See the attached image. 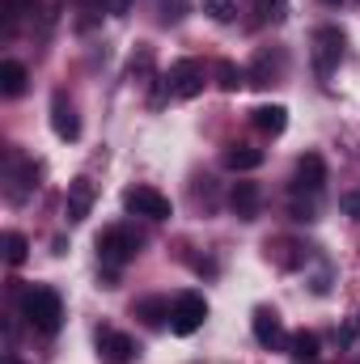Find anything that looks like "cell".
Wrapping results in <instances>:
<instances>
[{
	"mask_svg": "<svg viewBox=\"0 0 360 364\" xmlns=\"http://www.w3.org/2000/svg\"><path fill=\"white\" fill-rule=\"evenodd\" d=\"M17 305H21V318H26L38 335H60V326H64V301H60L55 288L30 284V288L21 292Z\"/></svg>",
	"mask_w": 360,
	"mask_h": 364,
	"instance_id": "1",
	"label": "cell"
},
{
	"mask_svg": "<svg viewBox=\"0 0 360 364\" xmlns=\"http://www.w3.org/2000/svg\"><path fill=\"white\" fill-rule=\"evenodd\" d=\"M140 233L136 229H127V225H110V229H102L97 233V259H102V267H110V272H119L123 263H132L136 255H140Z\"/></svg>",
	"mask_w": 360,
	"mask_h": 364,
	"instance_id": "2",
	"label": "cell"
},
{
	"mask_svg": "<svg viewBox=\"0 0 360 364\" xmlns=\"http://www.w3.org/2000/svg\"><path fill=\"white\" fill-rule=\"evenodd\" d=\"M38 174H43V166L34 157H26L21 149H13L9 161H4V195H9V203H26L38 191Z\"/></svg>",
	"mask_w": 360,
	"mask_h": 364,
	"instance_id": "3",
	"label": "cell"
},
{
	"mask_svg": "<svg viewBox=\"0 0 360 364\" xmlns=\"http://www.w3.org/2000/svg\"><path fill=\"white\" fill-rule=\"evenodd\" d=\"M162 85H166V97H174V102H191V97H199L203 85H208L203 64H199V60H179V64H170V73L162 77Z\"/></svg>",
	"mask_w": 360,
	"mask_h": 364,
	"instance_id": "4",
	"label": "cell"
},
{
	"mask_svg": "<svg viewBox=\"0 0 360 364\" xmlns=\"http://www.w3.org/2000/svg\"><path fill=\"white\" fill-rule=\"evenodd\" d=\"M314 73L327 81L335 68H339V60H344V47H348V38H344V30L339 26H318L314 30Z\"/></svg>",
	"mask_w": 360,
	"mask_h": 364,
	"instance_id": "5",
	"label": "cell"
},
{
	"mask_svg": "<svg viewBox=\"0 0 360 364\" xmlns=\"http://www.w3.org/2000/svg\"><path fill=\"white\" fill-rule=\"evenodd\" d=\"M123 208L132 216H144V220H170L174 216L170 195H162L157 186H127L123 191Z\"/></svg>",
	"mask_w": 360,
	"mask_h": 364,
	"instance_id": "6",
	"label": "cell"
},
{
	"mask_svg": "<svg viewBox=\"0 0 360 364\" xmlns=\"http://www.w3.org/2000/svg\"><path fill=\"white\" fill-rule=\"evenodd\" d=\"M208 318V301L199 292H179L174 296V314H170V331L174 335H195Z\"/></svg>",
	"mask_w": 360,
	"mask_h": 364,
	"instance_id": "7",
	"label": "cell"
},
{
	"mask_svg": "<svg viewBox=\"0 0 360 364\" xmlns=\"http://www.w3.org/2000/svg\"><path fill=\"white\" fill-rule=\"evenodd\" d=\"M97 352H102L110 364H132L136 356H140V343H136L132 335H123V331L102 326V331H97Z\"/></svg>",
	"mask_w": 360,
	"mask_h": 364,
	"instance_id": "8",
	"label": "cell"
},
{
	"mask_svg": "<svg viewBox=\"0 0 360 364\" xmlns=\"http://www.w3.org/2000/svg\"><path fill=\"white\" fill-rule=\"evenodd\" d=\"M322 186H327V161L318 153H305L292 174V195H318Z\"/></svg>",
	"mask_w": 360,
	"mask_h": 364,
	"instance_id": "9",
	"label": "cell"
},
{
	"mask_svg": "<svg viewBox=\"0 0 360 364\" xmlns=\"http://www.w3.org/2000/svg\"><path fill=\"white\" fill-rule=\"evenodd\" d=\"M93 199H97V186H93V178L77 174V178L68 182V199H64V212H68V220H73V225H81V220H85V216L93 212Z\"/></svg>",
	"mask_w": 360,
	"mask_h": 364,
	"instance_id": "10",
	"label": "cell"
},
{
	"mask_svg": "<svg viewBox=\"0 0 360 364\" xmlns=\"http://www.w3.org/2000/svg\"><path fill=\"white\" fill-rule=\"evenodd\" d=\"M250 326H255V339H259V348H271V352L288 348V335H284V322H280V314H275V309H255Z\"/></svg>",
	"mask_w": 360,
	"mask_h": 364,
	"instance_id": "11",
	"label": "cell"
},
{
	"mask_svg": "<svg viewBox=\"0 0 360 364\" xmlns=\"http://www.w3.org/2000/svg\"><path fill=\"white\" fill-rule=\"evenodd\" d=\"M51 127H55V136H60V140H68V144L81 136L77 110H73V102H68L64 93H51Z\"/></svg>",
	"mask_w": 360,
	"mask_h": 364,
	"instance_id": "12",
	"label": "cell"
},
{
	"mask_svg": "<svg viewBox=\"0 0 360 364\" xmlns=\"http://www.w3.org/2000/svg\"><path fill=\"white\" fill-rule=\"evenodd\" d=\"M221 161H225L229 174H250V170L263 166V149H255V144H229Z\"/></svg>",
	"mask_w": 360,
	"mask_h": 364,
	"instance_id": "13",
	"label": "cell"
},
{
	"mask_svg": "<svg viewBox=\"0 0 360 364\" xmlns=\"http://www.w3.org/2000/svg\"><path fill=\"white\" fill-rule=\"evenodd\" d=\"M229 208H233L242 220H255V216H259V186H255V182H233Z\"/></svg>",
	"mask_w": 360,
	"mask_h": 364,
	"instance_id": "14",
	"label": "cell"
},
{
	"mask_svg": "<svg viewBox=\"0 0 360 364\" xmlns=\"http://www.w3.org/2000/svg\"><path fill=\"white\" fill-rule=\"evenodd\" d=\"M318 352H322V339L314 335V331H297V335H288V356L301 364H314L318 360Z\"/></svg>",
	"mask_w": 360,
	"mask_h": 364,
	"instance_id": "15",
	"label": "cell"
},
{
	"mask_svg": "<svg viewBox=\"0 0 360 364\" xmlns=\"http://www.w3.org/2000/svg\"><path fill=\"white\" fill-rule=\"evenodd\" d=\"M26 81H30V73H26L21 60H4V64H0V93H4V97L26 93Z\"/></svg>",
	"mask_w": 360,
	"mask_h": 364,
	"instance_id": "16",
	"label": "cell"
},
{
	"mask_svg": "<svg viewBox=\"0 0 360 364\" xmlns=\"http://www.w3.org/2000/svg\"><path fill=\"white\" fill-rule=\"evenodd\" d=\"M250 119H255V127H259V132H268V136H280V132L288 127V106L271 102V106H259Z\"/></svg>",
	"mask_w": 360,
	"mask_h": 364,
	"instance_id": "17",
	"label": "cell"
},
{
	"mask_svg": "<svg viewBox=\"0 0 360 364\" xmlns=\"http://www.w3.org/2000/svg\"><path fill=\"white\" fill-rule=\"evenodd\" d=\"M275 73H280V51H259L255 64H250V73H246V81L250 85H271Z\"/></svg>",
	"mask_w": 360,
	"mask_h": 364,
	"instance_id": "18",
	"label": "cell"
},
{
	"mask_svg": "<svg viewBox=\"0 0 360 364\" xmlns=\"http://www.w3.org/2000/svg\"><path fill=\"white\" fill-rule=\"evenodd\" d=\"M136 314H140L149 326H162V322L174 314V305H170L166 296H144V301H136Z\"/></svg>",
	"mask_w": 360,
	"mask_h": 364,
	"instance_id": "19",
	"label": "cell"
},
{
	"mask_svg": "<svg viewBox=\"0 0 360 364\" xmlns=\"http://www.w3.org/2000/svg\"><path fill=\"white\" fill-rule=\"evenodd\" d=\"M212 73H216V85H221L225 93H238L242 85H246V68H238L233 60H216Z\"/></svg>",
	"mask_w": 360,
	"mask_h": 364,
	"instance_id": "20",
	"label": "cell"
},
{
	"mask_svg": "<svg viewBox=\"0 0 360 364\" xmlns=\"http://www.w3.org/2000/svg\"><path fill=\"white\" fill-rule=\"evenodd\" d=\"M0 246H4V263H9V267H21V263H26V255H30V242H26L21 233H13V229L0 237Z\"/></svg>",
	"mask_w": 360,
	"mask_h": 364,
	"instance_id": "21",
	"label": "cell"
},
{
	"mask_svg": "<svg viewBox=\"0 0 360 364\" xmlns=\"http://www.w3.org/2000/svg\"><path fill=\"white\" fill-rule=\"evenodd\" d=\"M38 9V0H4V17H9V30L21 21V17H30Z\"/></svg>",
	"mask_w": 360,
	"mask_h": 364,
	"instance_id": "22",
	"label": "cell"
},
{
	"mask_svg": "<svg viewBox=\"0 0 360 364\" xmlns=\"http://www.w3.org/2000/svg\"><path fill=\"white\" fill-rule=\"evenodd\" d=\"M203 13H208L212 21H229V17L238 13V0H203Z\"/></svg>",
	"mask_w": 360,
	"mask_h": 364,
	"instance_id": "23",
	"label": "cell"
},
{
	"mask_svg": "<svg viewBox=\"0 0 360 364\" xmlns=\"http://www.w3.org/2000/svg\"><path fill=\"white\" fill-rule=\"evenodd\" d=\"M153 73V51L149 47H140L136 51V60H132V77H149Z\"/></svg>",
	"mask_w": 360,
	"mask_h": 364,
	"instance_id": "24",
	"label": "cell"
},
{
	"mask_svg": "<svg viewBox=\"0 0 360 364\" xmlns=\"http://www.w3.org/2000/svg\"><path fill=\"white\" fill-rule=\"evenodd\" d=\"M263 17H268V21H275V26H280V21L288 17V0H263Z\"/></svg>",
	"mask_w": 360,
	"mask_h": 364,
	"instance_id": "25",
	"label": "cell"
},
{
	"mask_svg": "<svg viewBox=\"0 0 360 364\" xmlns=\"http://www.w3.org/2000/svg\"><path fill=\"white\" fill-rule=\"evenodd\" d=\"M97 4H102V9H106L110 17H123V13L132 9V0H97Z\"/></svg>",
	"mask_w": 360,
	"mask_h": 364,
	"instance_id": "26",
	"label": "cell"
},
{
	"mask_svg": "<svg viewBox=\"0 0 360 364\" xmlns=\"http://www.w3.org/2000/svg\"><path fill=\"white\" fill-rule=\"evenodd\" d=\"M344 212H348V216H356V220H360V191H352V195H344Z\"/></svg>",
	"mask_w": 360,
	"mask_h": 364,
	"instance_id": "27",
	"label": "cell"
},
{
	"mask_svg": "<svg viewBox=\"0 0 360 364\" xmlns=\"http://www.w3.org/2000/svg\"><path fill=\"white\" fill-rule=\"evenodd\" d=\"M322 4H344V0H322Z\"/></svg>",
	"mask_w": 360,
	"mask_h": 364,
	"instance_id": "28",
	"label": "cell"
},
{
	"mask_svg": "<svg viewBox=\"0 0 360 364\" xmlns=\"http://www.w3.org/2000/svg\"><path fill=\"white\" fill-rule=\"evenodd\" d=\"M9 364H21V360H9Z\"/></svg>",
	"mask_w": 360,
	"mask_h": 364,
	"instance_id": "29",
	"label": "cell"
},
{
	"mask_svg": "<svg viewBox=\"0 0 360 364\" xmlns=\"http://www.w3.org/2000/svg\"><path fill=\"white\" fill-rule=\"evenodd\" d=\"M356 322H360V314H356Z\"/></svg>",
	"mask_w": 360,
	"mask_h": 364,
	"instance_id": "30",
	"label": "cell"
}]
</instances>
